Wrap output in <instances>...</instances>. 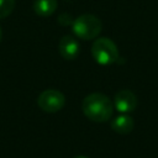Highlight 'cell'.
Segmentation results:
<instances>
[{
	"label": "cell",
	"instance_id": "7a4b0ae2",
	"mask_svg": "<svg viewBox=\"0 0 158 158\" xmlns=\"http://www.w3.org/2000/svg\"><path fill=\"white\" fill-rule=\"evenodd\" d=\"M91 56L100 65H111L118 60L120 53L116 43L107 37H99L91 46Z\"/></svg>",
	"mask_w": 158,
	"mask_h": 158
},
{
	"label": "cell",
	"instance_id": "9c48e42d",
	"mask_svg": "<svg viewBox=\"0 0 158 158\" xmlns=\"http://www.w3.org/2000/svg\"><path fill=\"white\" fill-rule=\"evenodd\" d=\"M15 9V0H0V19L7 17Z\"/></svg>",
	"mask_w": 158,
	"mask_h": 158
},
{
	"label": "cell",
	"instance_id": "7c38bea8",
	"mask_svg": "<svg viewBox=\"0 0 158 158\" xmlns=\"http://www.w3.org/2000/svg\"><path fill=\"white\" fill-rule=\"evenodd\" d=\"M1 37H2V31H1V27H0V41H1Z\"/></svg>",
	"mask_w": 158,
	"mask_h": 158
},
{
	"label": "cell",
	"instance_id": "ba28073f",
	"mask_svg": "<svg viewBox=\"0 0 158 158\" xmlns=\"http://www.w3.org/2000/svg\"><path fill=\"white\" fill-rule=\"evenodd\" d=\"M33 10L38 16H51L57 10V0H36L33 2Z\"/></svg>",
	"mask_w": 158,
	"mask_h": 158
},
{
	"label": "cell",
	"instance_id": "8992f818",
	"mask_svg": "<svg viewBox=\"0 0 158 158\" xmlns=\"http://www.w3.org/2000/svg\"><path fill=\"white\" fill-rule=\"evenodd\" d=\"M58 51H59L60 57H63L67 60H72V59H75L79 56L80 46L73 36L65 35L59 40Z\"/></svg>",
	"mask_w": 158,
	"mask_h": 158
},
{
	"label": "cell",
	"instance_id": "277c9868",
	"mask_svg": "<svg viewBox=\"0 0 158 158\" xmlns=\"http://www.w3.org/2000/svg\"><path fill=\"white\" fill-rule=\"evenodd\" d=\"M65 104V96L62 91L56 89H48L42 91L37 98V105L47 114H54L59 111Z\"/></svg>",
	"mask_w": 158,
	"mask_h": 158
},
{
	"label": "cell",
	"instance_id": "3957f363",
	"mask_svg": "<svg viewBox=\"0 0 158 158\" xmlns=\"http://www.w3.org/2000/svg\"><path fill=\"white\" fill-rule=\"evenodd\" d=\"M73 32L81 40H93L96 38L101 30H102V23L101 21L93 14H83L74 19L73 23Z\"/></svg>",
	"mask_w": 158,
	"mask_h": 158
},
{
	"label": "cell",
	"instance_id": "30bf717a",
	"mask_svg": "<svg viewBox=\"0 0 158 158\" xmlns=\"http://www.w3.org/2000/svg\"><path fill=\"white\" fill-rule=\"evenodd\" d=\"M73 21H74V20H72L70 15H68V14H62V15H59V17H58V22H59L60 25H63V26L72 25Z\"/></svg>",
	"mask_w": 158,
	"mask_h": 158
},
{
	"label": "cell",
	"instance_id": "6da1fadb",
	"mask_svg": "<svg viewBox=\"0 0 158 158\" xmlns=\"http://www.w3.org/2000/svg\"><path fill=\"white\" fill-rule=\"evenodd\" d=\"M84 115L93 122H106L114 114V102L102 93H91L81 102Z\"/></svg>",
	"mask_w": 158,
	"mask_h": 158
},
{
	"label": "cell",
	"instance_id": "5b68a950",
	"mask_svg": "<svg viewBox=\"0 0 158 158\" xmlns=\"http://www.w3.org/2000/svg\"><path fill=\"white\" fill-rule=\"evenodd\" d=\"M137 106V96L131 90H120L114 98V107L121 114H128Z\"/></svg>",
	"mask_w": 158,
	"mask_h": 158
},
{
	"label": "cell",
	"instance_id": "8fae6325",
	"mask_svg": "<svg viewBox=\"0 0 158 158\" xmlns=\"http://www.w3.org/2000/svg\"><path fill=\"white\" fill-rule=\"evenodd\" d=\"M74 158H89V157H86V156H77Z\"/></svg>",
	"mask_w": 158,
	"mask_h": 158
},
{
	"label": "cell",
	"instance_id": "52a82bcc",
	"mask_svg": "<svg viewBox=\"0 0 158 158\" xmlns=\"http://www.w3.org/2000/svg\"><path fill=\"white\" fill-rule=\"evenodd\" d=\"M135 127L133 118L127 114H121L111 121V128L118 135H128Z\"/></svg>",
	"mask_w": 158,
	"mask_h": 158
}]
</instances>
